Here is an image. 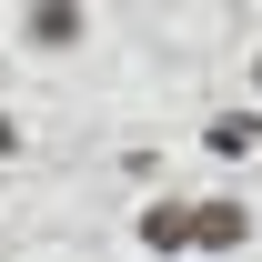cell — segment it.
<instances>
[{"instance_id":"cell-1","label":"cell","mask_w":262,"mask_h":262,"mask_svg":"<svg viewBox=\"0 0 262 262\" xmlns=\"http://www.w3.org/2000/svg\"><path fill=\"white\" fill-rule=\"evenodd\" d=\"M242 242H252V202H232V192L192 202V252H242Z\"/></svg>"},{"instance_id":"cell-2","label":"cell","mask_w":262,"mask_h":262,"mask_svg":"<svg viewBox=\"0 0 262 262\" xmlns=\"http://www.w3.org/2000/svg\"><path fill=\"white\" fill-rule=\"evenodd\" d=\"M131 242H141V252H192V202L182 192H162V202H141V222H131Z\"/></svg>"},{"instance_id":"cell-3","label":"cell","mask_w":262,"mask_h":262,"mask_svg":"<svg viewBox=\"0 0 262 262\" xmlns=\"http://www.w3.org/2000/svg\"><path fill=\"white\" fill-rule=\"evenodd\" d=\"M81 31H91L81 0H31V10H20V40H31V51H81Z\"/></svg>"},{"instance_id":"cell-4","label":"cell","mask_w":262,"mask_h":262,"mask_svg":"<svg viewBox=\"0 0 262 262\" xmlns=\"http://www.w3.org/2000/svg\"><path fill=\"white\" fill-rule=\"evenodd\" d=\"M202 151H212V162H252L262 151V111H212V121H202Z\"/></svg>"},{"instance_id":"cell-5","label":"cell","mask_w":262,"mask_h":262,"mask_svg":"<svg viewBox=\"0 0 262 262\" xmlns=\"http://www.w3.org/2000/svg\"><path fill=\"white\" fill-rule=\"evenodd\" d=\"M0 162H20V121H10V111H0Z\"/></svg>"},{"instance_id":"cell-6","label":"cell","mask_w":262,"mask_h":262,"mask_svg":"<svg viewBox=\"0 0 262 262\" xmlns=\"http://www.w3.org/2000/svg\"><path fill=\"white\" fill-rule=\"evenodd\" d=\"M252 91H262V61H252Z\"/></svg>"}]
</instances>
